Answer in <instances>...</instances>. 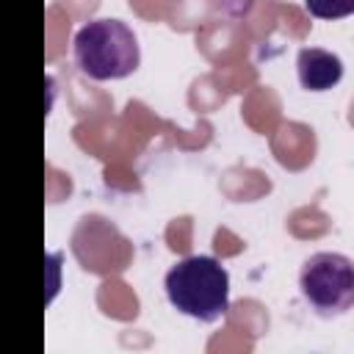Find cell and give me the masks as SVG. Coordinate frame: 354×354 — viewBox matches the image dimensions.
I'll return each instance as SVG.
<instances>
[{"label":"cell","instance_id":"4","mask_svg":"<svg viewBox=\"0 0 354 354\" xmlns=\"http://www.w3.org/2000/svg\"><path fill=\"white\" fill-rule=\"evenodd\" d=\"M299 83L307 91H329L343 77V61L324 47H301L296 55Z\"/></svg>","mask_w":354,"mask_h":354},{"label":"cell","instance_id":"5","mask_svg":"<svg viewBox=\"0 0 354 354\" xmlns=\"http://www.w3.org/2000/svg\"><path fill=\"white\" fill-rule=\"evenodd\" d=\"M304 8L315 19H343L354 14V0H304Z\"/></svg>","mask_w":354,"mask_h":354},{"label":"cell","instance_id":"1","mask_svg":"<svg viewBox=\"0 0 354 354\" xmlns=\"http://www.w3.org/2000/svg\"><path fill=\"white\" fill-rule=\"evenodd\" d=\"M169 304L202 324L218 321L230 310V274L210 254H188L163 277Z\"/></svg>","mask_w":354,"mask_h":354},{"label":"cell","instance_id":"2","mask_svg":"<svg viewBox=\"0 0 354 354\" xmlns=\"http://www.w3.org/2000/svg\"><path fill=\"white\" fill-rule=\"evenodd\" d=\"M72 55L77 69L91 80H122L141 64L133 28L113 17L86 22L72 39Z\"/></svg>","mask_w":354,"mask_h":354},{"label":"cell","instance_id":"3","mask_svg":"<svg viewBox=\"0 0 354 354\" xmlns=\"http://www.w3.org/2000/svg\"><path fill=\"white\" fill-rule=\"evenodd\" d=\"M299 290L321 318H337L354 307V260L340 252H315L299 271Z\"/></svg>","mask_w":354,"mask_h":354}]
</instances>
